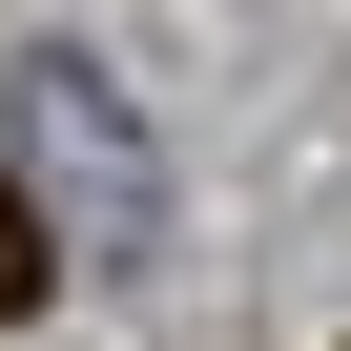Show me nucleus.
<instances>
[{
	"instance_id": "obj_1",
	"label": "nucleus",
	"mask_w": 351,
	"mask_h": 351,
	"mask_svg": "<svg viewBox=\"0 0 351 351\" xmlns=\"http://www.w3.org/2000/svg\"><path fill=\"white\" fill-rule=\"evenodd\" d=\"M21 207H42V248H104V269H145V228H165L145 124H124L83 62H21Z\"/></svg>"
},
{
	"instance_id": "obj_2",
	"label": "nucleus",
	"mask_w": 351,
	"mask_h": 351,
	"mask_svg": "<svg viewBox=\"0 0 351 351\" xmlns=\"http://www.w3.org/2000/svg\"><path fill=\"white\" fill-rule=\"evenodd\" d=\"M42 289H62V248H42V207H21V186H0V330H21Z\"/></svg>"
}]
</instances>
